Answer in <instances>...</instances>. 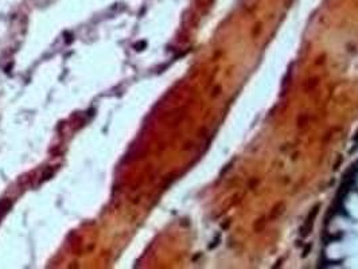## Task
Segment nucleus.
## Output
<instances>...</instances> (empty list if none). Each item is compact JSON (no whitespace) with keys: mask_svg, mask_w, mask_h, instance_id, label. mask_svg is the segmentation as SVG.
<instances>
[{"mask_svg":"<svg viewBox=\"0 0 358 269\" xmlns=\"http://www.w3.org/2000/svg\"><path fill=\"white\" fill-rule=\"evenodd\" d=\"M8 207H10V202L8 201H1L0 202V219H1V217L6 214V211L8 210Z\"/></svg>","mask_w":358,"mask_h":269,"instance_id":"nucleus-1","label":"nucleus"}]
</instances>
